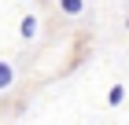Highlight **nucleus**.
Listing matches in <instances>:
<instances>
[{"instance_id": "obj_1", "label": "nucleus", "mask_w": 129, "mask_h": 125, "mask_svg": "<svg viewBox=\"0 0 129 125\" xmlns=\"http://www.w3.org/2000/svg\"><path fill=\"white\" fill-rule=\"evenodd\" d=\"M59 8H63V15H81L85 11V0H59Z\"/></svg>"}, {"instance_id": "obj_5", "label": "nucleus", "mask_w": 129, "mask_h": 125, "mask_svg": "<svg viewBox=\"0 0 129 125\" xmlns=\"http://www.w3.org/2000/svg\"><path fill=\"white\" fill-rule=\"evenodd\" d=\"M125 29H129V19H125Z\"/></svg>"}, {"instance_id": "obj_2", "label": "nucleus", "mask_w": 129, "mask_h": 125, "mask_svg": "<svg viewBox=\"0 0 129 125\" xmlns=\"http://www.w3.org/2000/svg\"><path fill=\"white\" fill-rule=\"evenodd\" d=\"M11 81H15V66H11V63H4V59H0V88H8Z\"/></svg>"}, {"instance_id": "obj_4", "label": "nucleus", "mask_w": 129, "mask_h": 125, "mask_svg": "<svg viewBox=\"0 0 129 125\" xmlns=\"http://www.w3.org/2000/svg\"><path fill=\"white\" fill-rule=\"evenodd\" d=\"M122 99H125V88L114 85V88H111V96H107V103H111V107H122Z\"/></svg>"}, {"instance_id": "obj_3", "label": "nucleus", "mask_w": 129, "mask_h": 125, "mask_svg": "<svg viewBox=\"0 0 129 125\" xmlns=\"http://www.w3.org/2000/svg\"><path fill=\"white\" fill-rule=\"evenodd\" d=\"M33 33H37V19H33V15H26V19H22V37L30 40Z\"/></svg>"}]
</instances>
